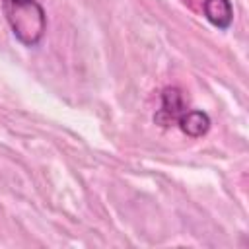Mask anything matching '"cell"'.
Wrapping results in <instances>:
<instances>
[{
	"mask_svg": "<svg viewBox=\"0 0 249 249\" xmlns=\"http://www.w3.org/2000/svg\"><path fill=\"white\" fill-rule=\"evenodd\" d=\"M2 10L14 37L25 47H37L47 31V14L37 0H2Z\"/></svg>",
	"mask_w": 249,
	"mask_h": 249,
	"instance_id": "1",
	"label": "cell"
},
{
	"mask_svg": "<svg viewBox=\"0 0 249 249\" xmlns=\"http://www.w3.org/2000/svg\"><path fill=\"white\" fill-rule=\"evenodd\" d=\"M185 111H187V105H185L181 89L179 88H165L161 91V107L154 115V121L161 128H169L171 124L179 123V119Z\"/></svg>",
	"mask_w": 249,
	"mask_h": 249,
	"instance_id": "2",
	"label": "cell"
},
{
	"mask_svg": "<svg viewBox=\"0 0 249 249\" xmlns=\"http://www.w3.org/2000/svg\"><path fill=\"white\" fill-rule=\"evenodd\" d=\"M204 18L218 29H230L233 21V8L230 0H204L202 2Z\"/></svg>",
	"mask_w": 249,
	"mask_h": 249,
	"instance_id": "3",
	"label": "cell"
},
{
	"mask_svg": "<svg viewBox=\"0 0 249 249\" xmlns=\"http://www.w3.org/2000/svg\"><path fill=\"white\" fill-rule=\"evenodd\" d=\"M179 128L187 134V136H191V138H200V136H204L208 130H210V117H208V113H204V111H196V109H187L183 115H181V119H179Z\"/></svg>",
	"mask_w": 249,
	"mask_h": 249,
	"instance_id": "4",
	"label": "cell"
}]
</instances>
